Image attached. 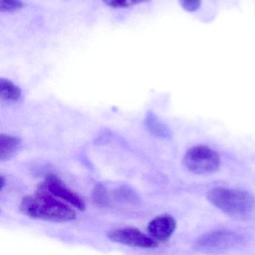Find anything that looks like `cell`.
Returning a JSON list of instances; mask_svg holds the SVG:
<instances>
[{"label":"cell","mask_w":255,"mask_h":255,"mask_svg":"<svg viewBox=\"0 0 255 255\" xmlns=\"http://www.w3.org/2000/svg\"><path fill=\"white\" fill-rule=\"evenodd\" d=\"M45 184L38 187L33 196H26L20 204V211L33 219L64 222L74 220L76 213L68 204L52 196Z\"/></svg>","instance_id":"obj_1"},{"label":"cell","mask_w":255,"mask_h":255,"mask_svg":"<svg viewBox=\"0 0 255 255\" xmlns=\"http://www.w3.org/2000/svg\"><path fill=\"white\" fill-rule=\"evenodd\" d=\"M147 1L149 0H104L107 5L113 8H128Z\"/></svg>","instance_id":"obj_13"},{"label":"cell","mask_w":255,"mask_h":255,"mask_svg":"<svg viewBox=\"0 0 255 255\" xmlns=\"http://www.w3.org/2000/svg\"><path fill=\"white\" fill-rule=\"evenodd\" d=\"M176 228L174 218L162 215L153 219L147 226L150 237L158 241L165 242L171 237Z\"/></svg>","instance_id":"obj_7"},{"label":"cell","mask_w":255,"mask_h":255,"mask_svg":"<svg viewBox=\"0 0 255 255\" xmlns=\"http://www.w3.org/2000/svg\"><path fill=\"white\" fill-rule=\"evenodd\" d=\"M217 152L205 145H197L189 149L183 158V164L194 174H209L215 172L220 165Z\"/></svg>","instance_id":"obj_3"},{"label":"cell","mask_w":255,"mask_h":255,"mask_svg":"<svg viewBox=\"0 0 255 255\" xmlns=\"http://www.w3.org/2000/svg\"><path fill=\"white\" fill-rule=\"evenodd\" d=\"M92 198L98 205L104 207L107 203V192L105 186L101 183L97 184L94 189Z\"/></svg>","instance_id":"obj_11"},{"label":"cell","mask_w":255,"mask_h":255,"mask_svg":"<svg viewBox=\"0 0 255 255\" xmlns=\"http://www.w3.org/2000/svg\"><path fill=\"white\" fill-rule=\"evenodd\" d=\"M24 6L22 0H0V11L11 12L17 11Z\"/></svg>","instance_id":"obj_12"},{"label":"cell","mask_w":255,"mask_h":255,"mask_svg":"<svg viewBox=\"0 0 255 255\" xmlns=\"http://www.w3.org/2000/svg\"><path fill=\"white\" fill-rule=\"evenodd\" d=\"M208 201L223 213L233 217H244L255 209V199L246 191L217 187L207 194Z\"/></svg>","instance_id":"obj_2"},{"label":"cell","mask_w":255,"mask_h":255,"mask_svg":"<svg viewBox=\"0 0 255 255\" xmlns=\"http://www.w3.org/2000/svg\"><path fill=\"white\" fill-rule=\"evenodd\" d=\"M5 178H4L3 176L1 175V177H0V186H1V190H2V189H3L4 186H5Z\"/></svg>","instance_id":"obj_15"},{"label":"cell","mask_w":255,"mask_h":255,"mask_svg":"<svg viewBox=\"0 0 255 255\" xmlns=\"http://www.w3.org/2000/svg\"><path fill=\"white\" fill-rule=\"evenodd\" d=\"M22 91L8 79H0V97L8 102H15L21 98Z\"/></svg>","instance_id":"obj_9"},{"label":"cell","mask_w":255,"mask_h":255,"mask_svg":"<svg viewBox=\"0 0 255 255\" xmlns=\"http://www.w3.org/2000/svg\"><path fill=\"white\" fill-rule=\"evenodd\" d=\"M21 139L19 137L2 133L0 135V159L5 161L12 157L20 147Z\"/></svg>","instance_id":"obj_8"},{"label":"cell","mask_w":255,"mask_h":255,"mask_svg":"<svg viewBox=\"0 0 255 255\" xmlns=\"http://www.w3.org/2000/svg\"><path fill=\"white\" fill-rule=\"evenodd\" d=\"M240 237L237 234L226 231L209 233L200 237L195 248L201 251L221 250L228 249L239 243Z\"/></svg>","instance_id":"obj_5"},{"label":"cell","mask_w":255,"mask_h":255,"mask_svg":"<svg viewBox=\"0 0 255 255\" xmlns=\"http://www.w3.org/2000/svg\"><path fill=\"white\" fill-rule=\"evenodd\" d=\"M44 184L52 195L62 198L76 208L79 209L80 211H84L86 210L85 201L78 195L68 189L65 183L54 174L47 176Z\"/></svg>","instance_id":"obj_6"},{"label":"cell","mask_w":255,"mask_h":255,"mask_svg":"<svg viewBox=\"0 0 255 255\" xmlns=\"http://www.w3.org/2000/svg\"><path fill=\"white\" fill-rule=\"evenodd\" d=\"M145 126L152 133L156 136L162 137V138H169L171 136V132L168 127L160 122L155 115L150 113L147 115L145 119Z\"/></svg>","instance_id":"obj_10"},{"label":"cell","mask_w":255,"mask_h":255,"mask_svg":"<svg viewBox=\"0 0 255 255\" xmlns=\"http://www.w3.org/2000/svg\"><path fill=\"white\" fill-rule=\"evenodd\" d=\"M107 237L115 243L126 245L140 249H155L157 247L156 240L150 236L146 235L135 228H125L112 230Z\"/></svg>","instance_id":"obj_4"},{"label":"cell","mask_w":255,"mask_h":255,"mask_svg":"<svg viewBox=\"0 0 255 255\" xmlns=\"http://www.w3.org/2000/svg\"><path fill=\"white\" fill-rule=\"evenodd\" d=\"M179 2L182 8L189 12L196 11L201 5V0H179Z\"/></svg>","instance_id":"obj_14"}]
</instances>
